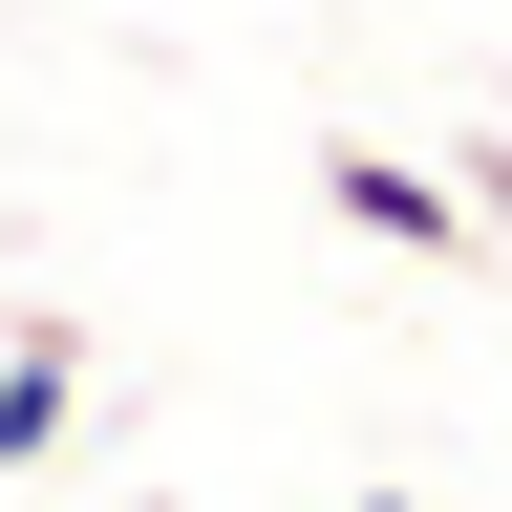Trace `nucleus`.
<instances>
[{
	"label": "nucleus",
	"instance_id": "f257e3e1",
	"mask_svg": "<svg viewBox=\"0 0 512 512\" xmlns=\"http://www.w3.org/2000/svg\"><path fill=\"white\" fill-rule=\"evenodd\" d=\"M320 192H342V235H384V256H491V214H470V171H406V150H320Z\"/></svg>",
	"mask_w": 512,
	"mask_h": 512
},
{
	"label": "nucleus",
	"instance_id": "20e7f679",
	"mask_svg": "<svg viewBox=\"0 0 512 512\" xmlns=\"http://www.w3.org/2000/svg\"><path fill=\"white\" fill-rule=\"evenodd\" d=\"M363 512H427V491H363Z\"/></svg>",
	"mask_w": 512,
	"mask_h": 512
},
{
	"label": "nucleus",
	"instance_id": "7ed1b4c3",
	"mask_svg": "<svg viewBox=\"0 0 512 512\" xmlns=\"http://www.w3.org/2000/svg\"><path fill=\"white\" fill-rule=\"evenodd\" d=\"M470 214H491V235H512V150H470Z\"/></svg>",
	"mask_w": 512,
	"mask_h": 512
},
{
	"label": "nucleus",
	"instance_id": "f03ea898",
	"mask_svg": "<svg viewBox=\"0 0 512 512\" xmlns=\"http://www.w3.org/2000/svg\"><path fill=\"white\" fill-rule=\"evenodd\" d=\"M64 427H86V342H64V320H22V342H0V470H43Z\"/></svg>",
	"mask_w": 512,
	"mask_h": 512
}]
</instances>
